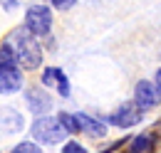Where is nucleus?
<instances>
[{"label": "nucleus", "mask_w": 161, "mask_h": 153, "mask_svg": "<svg viewBox=\"0 0 161 153\" xmlns=\"http://www.w3.org/2000/svg\"><path fill=\"white\" fill-rule=\"evenodd\" d=\"M25 101H27L30 111H35V114H45V111L52 109V96L47 92H42V89H30L25 94Z\"/></svg>", "instance_id": "9"}, {"label": "nucleus", "mask_w": 161, "mask_h": 153, "mask_svg": "<svg viewBox=\"0 0 161 153\" xmlns=\"http://www.w3.org/2000/svg\"><path fill=\"white\" fill-rule=\"evenodd\" d=\"M156 129H161V124H159V126H154V131H156Z\"/></svg>", "instance_id": "18"}, {"label": "nucleus", "mask_w": 161, "mask_h": 153, "mask_svg": "<svg viewBox=\"0 0 161 153\" xmlns=\"http://www.w3.org/2000/svg\"><path fill=\"white\" fill-rule=\"evenodd\" d=\"M0 64H15V57H13V52L5 42L0 45Z\"/></svg>", "instance_id": "13"}, {"label": "nucleus", "mask_w": 161, "mask_h": 153, "mask_svg": "<svg viewBox=\"0 0 161 153\" xmlns=\"http://www.w3.org/2000/svg\"><path fill=\"white\" fill-rule=\"evenodd\" d=\"M22 116L15 111V109H10V106H5V109H0V131L3 134H15V131H20L22 129Z\"/></svg>", "instance_id": "10"}, {"label": "nucleus", "mask_w": 161, "mask_h": 153, "mask_svg": "<svg viewBox=\"0 0 161 153\" xmlns=\"http://www.w3.org/2000/svg\"><path fill=\"white\" fill-rule=\"evenodd\" d=\"M13 153H42V151H40V146H37V143L22 141V143H18V146L13 148Z\"/></svg>", "instance_id": "12"}, {"label": "nucleus", "mask_w": 161, "mask_h": 153, "mask_svg": "<svg viewBox=\"0 0 161 153\" xmlns=\"http://www.w3.org/2000/svg\"><path fill=\"white\" fill-rule=\"evenodd\" d=\"M109 121L119 129H129V126H136L141 121V111L134 106V104H121L114 114L109 116Z\"/></svg>", "instance_id": "7"}, {"label": "nucleus", "mask_w": 161, "mask_h": 153, "mask_svg": "<svg viewBox=\"0 0 161 153\" xmlns=\"http://www.w3.org/2000/svg\"><path fill=\"white\" fill-rule=\"evenodd\" d=\"M3 5H5V8H8V10H10V8H13V5H15V0H3Z\"/></svg>", "instance_id": "17"}, {"label": "nucleus", "mask_w": 161, "mask_h": 153, "mask_svg": "<svg viewBox=\"0 0 161 153\" xmlns=\"http://www.w3.org/2000/svg\"><path fill=\"white\" fill-rule=\"evenodd\" d=\"M151 84L156 87V92H161V69H159V72H156V79H154Z\"/></svg>", "instance_id": "16"}, {"label": "nucleus", "mask_w": 161, "mask_h": 153, "mask_svg": "<svg viewBox=\"0 0 161 153\" xmlns=\"http://www.w3.org/2000/svg\"><path fill=\"white\" fill-rule=\"evenodd\" d=\"M62 153H89V151H87L82 143H77V141H69V143H64Z\"/></svg>", "instance_id": "14"}, {"label": "nucleus", "mask_w": 161, "mask_h": 153, "mask_svg": "<svg viewBox=\"0 0 161 153\" xmlns=\"http://www.w3.org/2000/svg\"><path fill=\"white\" fill-rule=\"evenodd\" d=\"M50 27H52V13H50V8L47 5H32L30 10H27V15H25V30L35 37H42V35H47L50 32Z\"/></svg>", "instance_id": "2"}, {"label": "nucleus", "mask_w": 161, "mask_h": 153, "mask_svg": "<svg viewBox=\"0 0 161 153\" xmlns=\"http://www.w3.org/2000/svg\"><path fill=\"white\" fill-rule=\"evenodd\" d=\"M121 148H124V153H156V131L126 138V143Z\"/></svg>", "instance_id": "5"}, {"label": "nucleus", "mask_w": 161, "mask_h": 153, "mask_svg": "<svg viewBox=\"0 0 161 153\" xmlns=\"http://www.w3.org/2000/svg\"><path fill=\"white\" fill-rule=\"evenodd\" d=\"M5 45L10 47L15 64H22L25 69H37L42 62V50L37 45V40L32 37L25 27H18L10 32V37L5 40Z\"/></svg>", "instance_id": "1"}, {"label": "nucleus", "mask_w": 161, "mask_h": 153, "mask_svg": "<svg viewBox=\"0 0 161 153\" xmlns=\"http://www.w3.org/2000/svg\"><path fill=\"white\" fill-rule=\"evenodd\" d=\"M22 84V74L18 64H0V94H13Z\"/></svg>", "instance_id": "6"}, {"label": "nucleus", "mask_w": 161, "mask_h": 153, "mask_svg": "<svg viewBox=\"0 0 161 153\" xmlns=\"http://www.w3.org/2000/svg\"><path fill=\"white\" fill-rule=\"evenodd\" d=\"M42 84L45 87H57L60 96H69V82H67L64 72L57 69V67H47L42 72Z\"/></svg>", "instance_id": "8"}, {"label": "nucleus", "mask_w": 161, "mask_h": 153, "mask_svg": "<svg viewBox=\"0 0 161 153\" xmlns=\"http://www.w3.org/2000/svg\"><path fill=\"white\" fill-rule=\"evenodd\" d=\"M75 3H77V0H52V5H55L57 10H69V8H75Z\"/></svg>", "instance_id": "15"}, {"label": "nucleus", "mask_w": 161, "mask_h": 153, "mask_svg": "<svg viewBox=\"0 0 161 153\" xmlns=\"http://www.w3.org/2000/svg\"><path fill=\"white\" fill-rule=\"evenodd\" d=\"M77 119V126H80V131L82 134H92V136H104V124L102 121H94L92 116H87V114H77L75 116Z\"/></svg>", "instance_id": "11"}, {"label": "nucleus", "mask_w": 161, "mask_h": 153, "mask_svg": "<svg viewBox=\"0 0 161 153\" xmlns=\"http://www.w3.org/2000/svg\"><path fill=\"white\" fill-rule=\"evenodd\" d=\"M32 136H35L40 143H60L67 134H64V129L60 126L57 119L45 116V119H37V121L32 124Z\"/></svg>", "instance_id": "3"}, {"label": "nucleus", "mask_w": 161, "mask_h": 153, "mask_svg": "<svg viewBox=\"0 0 161 153\" xmlns=\"http://www.w3.org/2000/svg\"><path fill=\"white\" fill-rule=\"evenodd\" d=\"M161 101V94L156 92V87L151 84V82H139L136 84V89H134V106L136 109H154V106H159Z\"/></svg>", "instance_id": "4"}]
</instances>
